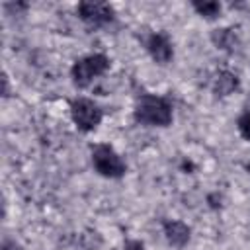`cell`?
Here are the masks:
<instances>
[{
    "label": "cell",
    "instance_id": "obj_1",
    "mask_svg": "<svg viewBox=\"0 0 250 250\" xmlns=\"http://www.w3.org/2000/svg\"><path fill=\"white\" fill-rule=\"evenodd\" d=\"M133 117L137 123L146 125V127H168L174 119L172 104L164 96L141 94L135 102Z\"/></svg>",
    "mask_w": 250,
    "mask_h": 250
},
{
    "label": "cell",
    "instance_id": "obj_2",
    "mask_svg": "<svg viewBox=\"0 0 250 250\" xmlns=\"http://www.w3.org/2000/svg\"><path fill=\"white\" fill-rule=\"evenodd\" d=\"M109 64H111V61L104 53H92V55H86V57L74 61V64L70 66L72 84L80 90L88 88L94 82V78H98L109 70Z\"/></svg>",
    "mask_w": 250,
    "mask_h": 250
},
{
    "label": "cell",
    "instance_id": "obj_3",
    "mask_svg": "<svg viewBox=\"0 0 250 250\" xmlns=\"http://www.w3.org/2000/svg\"><path fill=\"white\" fill-rule=\"evenodd\" d=\"M92 166L100 176L109 178V180H119L127 172V164L123 162L119 152L111 145H105V143L92 146Z\"/></svg>",
    "mask_w": 250,
    "mask_h": 250
},
{
    "label": "cell",
    "instance_id": "obj_4",
    "mask_svg": "<svg viewBox=\"0 0 250 250\" xmlns=\"http://www.w3.org/2000/svg\"><path fill=\"white\" fill-rule=\"evenodd\" d=\"M70 117L78 131L90 133L98 129V125L104 119V109L90 98H74L70 102Z\"/></svg>",
    "mask_w": 250,
    "mask_h": 250
},
{
    "label": "cell",
    "instance_id": "obj_5",
    "mask_svg": "<svg viewBox=\"0 0 250 250\" xmlns=\"http://www.w3.org/2000/svg\"><path fill=\"white\" fill-rule=\"evenodd\" d=\"M76 14L88 27H104L115 20V10L107 2H80Z\"/></svg>",
    "mask_w": 250,
    "mask_h": 250
},
{
    "label": "cell",
    "instance_id": "obj_6",
    "mask_svg": "<svg viewBox=\"0 0 250 250\" xmlns=\"http://www.w3.org/2000/svg\"><path fill=\"white\" fill-rule=\"evenodd\" d=\"M146 51L148 55L152 57V61L160 66H166L172 62L174 59V45L168 37V33L164 31H156V33H150L148 39H146Z\"/></svg>",
    "mask_w": 250,
    "mask_h": 250
},
{
    "label": "cell",
    "instance_id": "obj_7",
    "mask_svg": "<svg viewBox=\"0 0 250 250\" xmlns=\"http://www.w3.org/2000/svg\"><path fill=\"white\" fill-rule=\"evenodd\" d=\"M162 230H164L166 242L174 248H184L191 238V229L186 223L176 221V219H166L162 223Z\"/></svg>",
    "mask_w": 250,
    "mask_h": 250
},
{
    "label": "cell",
    "instance_id": "obj_8",
    "mask_svg": "<svg viewBox=\"0 0 250 250\" xmlns=\"http://www.w3.org/2000/svg\"><path fill=\"white\" fill-rule=\"evenodd\" d=\"M209 39L215 45V49L227 51V53H232L240 43L238 33H236L234 27H217V29H213L209 33Z\"/></svg>",
    "mask_w": 250,
    "mask_h": 250
},
{
    "label": "cell",
    "instance_id": "obj_9",
    "mask_svg": "<svg viewBox=\"0 0 250 250\" xmlns=\"http://www.w3.org/2000/svg\"><path fill=\"white\" fill-rule=\"evenodd\" d=\"M238 84H240V80H238V76L234 72L219 70L215 80H213V94L217 98H227V96H230L238 88Z\"/></svg>",
    "mask_w": 250,
    "mask_h": 250
},
{
    "label": "cell",
    "instance_id": "obj_10",
    "mask_svg": "<svg viewBox=\"0 0 250 250\" xmlns=\"http://www.w3.org/2000/svg\"><path fill=\"white\" fill-rule=\"evenodd\" d=\"M191 8H193L201 18H205V20H217V18L221 16V10H223L221 2H217V0H207V2L193 0V2H191Z\"/></svg>",
    "mask_w": 250,
    "mask_h": 250
},
{
    "label": "cell",
    "instance_id": "obj_11",
    "mask_svg": "<svg viewBox=\"0 0 250 250\" xmlns=\"http://www.w3.org/2000/svg\"><path fill=\"white\" fill-rule=\"evenodd\" d=\"M236 127H238V133L242 135V139L250 141V111H244L236 119Z\"/></svg>",
    "mask_w": 250,
    "mask_h": 250
},
{
    "label": "cell",
    "instance_id": "obj_12",
    "mask_svg": "<svg viewBox=\"0 0 250 250\" xmlns=\"http://www.w3.org/2000/svg\"><path fill=\"white\" fill-rule=\"evenodd\" d=\"M0 250H23V248H21L16 240H12V238H4V240H2Z\"/></svg>",
    "mask_w": 250,
    "mask_h": 250
},
{
    "label": "cell",
    "instance_id": "obj_13",
    "mask_svg": "<svg viewBox=\"0 0 250 250\" xmlns=\"http://www.w3.org/2000/svg\"><path fill=\"white\" fill-rule=\"evenodd\" d=\"M123 250H145V244L141 240H127L123 244Z\"/></svg>",
    "mask_w": 250,
    "mask_h": 250
},
{
    "label": "cell",
    "instance_id": "obj_14",
    "mask_svg": "<svg viewBox=\"0 0 250 250\" xmlns=\"http://www.w3.org/2000/svg\"><path fill=\"white\" fill-rule=\"evenodd\" d=\"M2 96L8 98L10 96V82H8V74L2 76Z\"/></svg>",
    "mask_w": 250,
    "mask_h": 250
}]
</instances>
